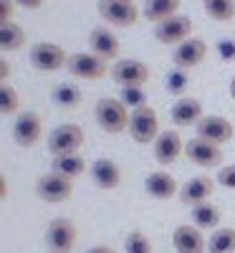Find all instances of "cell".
Instances as JSON below:
<instances>
[{
  "label": "cell",
  "mask_w": 235,
  "mask_h": 253,
  "mask_svg": "<svg viewBox=\"0 0 235 253\" xmlns=\"http://www.w3.org/2000/svg\"><path fill=\"white\" fill-rule=\"evenodd\" d=\"M215 182L210 175H197V177H190L182 187H180V200L185 205H200V203H207L215 193Z\"/></svg>",
  "instance_id": "17"
},
{
  "label": "cell",
  "mask_w": 235,
  "mask_h": 253,
  "mask_svg": "<svg viewBox=\"0 0 235 253\" xmlns=\"http://www.w3.org/2000/svg\"><path fill=\"white\" fill-rule=\"evenodd\" d=\"M207 56V43L202 38H187L185 43L175 46V53H172V61H175V69H195L205 61Z\"/></svg>",
  "instance_id": "14"
},
{
  "label": "cell",
  "mask_w": 235,
  "mask_h": 253,
  "mask_svg": "<svg viewBox=\"0 0 235 253\" xmlns=\"http://www.w3.org/2000/svg\"><path fill=\"white\" fill-rule=\"evenodd\" d=\"M43 3H46V0H15V5H20V8H28V10H38Z\"/></svg>",
  "instance_id": "35"
},
{
  "label": "cell",
  "mask_w": 235,
  "mask_h": 253,
  "mask_svg": "<svg viewBox=\"0 0 235 253\" xmlns=\"http://www.w3.org/2000/svg\"><path fill=\"white\" fill-rule=\"evenodd\" d=\"M91 177L101 190H117L121 185V170L119 165L109 157H99L91 165Z\"/></svg>",
  "instance_id": "20"
},
{
  "label": "cell",
  "mask_w": 235,
  "mask_h": 253,
  "mask_svg": "<svg viewBox=\"0 0 235 253\" xmlns=\"http://www.w3.org/2000/svg\"><path fill=\"white\" fill-rule=\"evenodd\" d=\"M66 71L76 79H86V81H101L106 74H112L109 66H106V61L99 58L96 53H71L69 56V63H66Z\"/></svg>",
  "instance_id": "6"
},
{
  "label": "cell",
  "mask_w": 235,
  "mask_h": 253,
  "mask_svg": "<svg viewBox=\"0 0 235 253\" xmlns=\"http://www.w3.org/2000/svg\"><path fill=\"white\" fill-rule=\"evenodd\" d=\"M192 225H197L200 230H218L223 223V213L218 205L212 203H200V205H192Z\"/></svg>",
  "instance_id": "22"
},
{
  "label": "cell",
  "mask_w": 235,
  "mask_h": 253,
  "mask_svg": "<svg viewBox=\"0 0 235 253\" xmlns=\"http://www.w3.org/2000/svg\"><path fill=\"white\" fill-rule=\"evenodd\" d=\"M18 109H20L18 91L10 86L8 81H3V84H0V114H3V117H13V114H18Z\"/></svg>",
  "instance_id": "29"
},
{
  "label": "cell",
  "mask_w": 235,
  "mask_h": 253,
  "mask_svg": "<svg viewBox=\"0 0 235 253\" xmlns=\"http://www.w3.org/2000/svg\"><path fill=\"white\" fill-rule=\"evenodd\" d=\"M53 101L58 104V107H63V109H76L81 104V89L76 86V84L63 81V84H58V86L53 89Z\"/></svg>",
  "instance_id": "27"
},
{
  "label": "cell",
  "mask_w": 235,
  "mask_h": 253,
  "mask_svg": "<svg viewBox=\"0 0 235 253\" xmlns=\"http://www.w3.org/2000/svg\"><path fill=\"white\" fill-rule=\"evenodd\" d=\"M202 8L212 20H220V23L235 18V0H202Z\"/></svg>",
  "instance_id": "28"
},
{
  "label": "cell",
  "mask_w": 235,
  "mask_h": 253,
  "mask_svg": "<svg viewBox=\"0 0 235 253\" xmlns=\"http://www.w3.org/2000/svg\"><path fill=\"white\" fill-rule=\"evenodd\" d=\"M185 155L190 162H195L197 167H205V170H212V167H220L223 162V150L212 142H205L200 137L190 139L185 144Z\"/></svg>",
  "instance_id": "12"
},
{
  "label": "cell",
  "mask_w": 235,
  "mask_h": 253,
  "mask_svg": "<svg viewBox=\"0 0 235 253\" xmlns=\"http://www.w3.org/2000/svg\"><path fill=\"white\" fill-rule=\"evenodd\" d=\"M83 142H86V137H83V129L78 124H74V122H69V124H61V126H56V129L48 134V152L53 155V157H58V155H74V152H78L81 147H83Z\"/></svg>",
  "instance_id": "4"
},
{
  "label": "cell",
  "mask_w": 235,
  "mask_h": 253,
  "mask_svg": "<svg viewBox=\"0 0 235 253\" xmlns=\"http://www.w3.org/2000/svg\"><path fill=\"white\" fill-rule=\"evenodd\" d=\"M220 51H223V58H235V46H228L225 41L220 43Z\"/></svg>",
  "instance_id": "36"
},
{
  "label": "cell",
  "mask_w": 235,
  "mask_h": 253,
  "mask_svg": "<svg viewBox=\"0 0 235 253\" xmlns=\"http://www.w3.org/2000/svg\"><path fill=\"white\" fill-rule=\"evenodd\" d=\"M172 122L177 124V126H197V122L205 117L202 114V104L195 99V96H180L177 101H175V107H172Z\"/></svg>",
  "instance_id": "21"
},
{
  "label": "cell",
  "mask_w": 235,
  "mask_h": 253,
  "mask_svg": "<svg viewBox=\"0 0 235 253\" xmlns=\"http://www.w3.org/2000/svg\"><path fill=\"white\" fill-rule=\"evenodd\" d=\"M190 86V74L185 69H175L167 74V91L175 94V96H182Z\"/></svg>",
  "instance_id": "31"
},
{
  "label": "cell",
  "mask_w": 235,
  "mask_h": 253,
  "mask_svg": "<svg viewBox=\"0 0 235 253\" xmlns=\"http://www.w3.org/2000/svg\"><path fill=\"white\" fill-rule=\"evenodd\" d=\"M129 3H134V0H129Z\"/></svg>",
  "instance_id": "40"
},
{
  "label": "cell",
  "mask_w": 235,
  "mask_h": 253,
  "mask_svg": "<svg viewBox=\"0 0 235 253\" xmlns=\"http://www.w3.org/2000/svg\"><path fill=\"white\" fill-rule=\"evenodd\" d=\"M86 253H114V248H109V246H94Z\"/></svg>",
  "instance_id": "37"
},
{
  "label": "cell",
  "mask_w": 235,
  "mask_h": 253,
  "mask_svg": "<svg viewBox=\"0 0 235 253\" xmlns=\"http://www.w3.org/2000/svg\"><path fill=\"white\" fill-rule=\"evenodd\" d=\"M53 170L74 180V177L86 172V160H83L78 152H74V155H58V157H53Z\"/></svg>",
  "instance_id": "25"
},
{
  "label": "cell",
  "mask_w": 235,
  "mask_h": 253,
  "mask_svg": "<svg viewBox=\"0 0 235 253\" xmlns=\"http://www.w3.org/2000/svg\"><path fill=\"white\" fill-rule=\"evenodd\" d=\"M218 182L228 190H235V165H225L218 170Z\"/></svg>",
  "instance_id": "33"
},
{
  "label": "cell",
  "mask_w": 235,
  "mask_h": 253,
  "mask_svg": "<svg viewBox=\"0 0 235 253\" xmlns=\"http://www.w3.org/2000/svg\"><path fill=\"white\" fill-rule=\"evenodd\" d=\"M43 137V119L36 112H23L13 122V139L20 147H33Z\"/></svg>",
  "instance_id": "11"
},
{
  "label": "cell",
  "mask_w": 235,
  "mask_h": 253,
  "mask_svg": "<svg viewBox=\"0 0 235 253\" xmlns=\"http://www.w3.org/2000/svg\"><path fill=\"white\" fill-rule=\"evenodd\" d=\"M94 117H96L99 126H101L106 134H121V132L129 129V117H132V112L126 109V104H124L121 99L104 96V99L96 101Z\"/></svg>",
  "instance_id": "1"
},
{
  "label": "cell",
  "mask_w": 235,
  "mask_h": 253,
  "mask_svg": "<svg viewBox=\"0 0 235 253\" xmlns=\"http://www.w3.org/2000/svg\"><path fill=\"white\" fill-rule=\"evenodd\" d=\"M195 132L200 139L205 142H212V144H225L233 139V124L225 119V117H218V114H210V117H202L195 126Z\"/></svg>",
  "instance_id": "13"
},
{
  "label": "cell",
  "mask_w": 235,
  "mask_h": 253,
  "mask_svg": "<svg viewBox=\"0 0 235 253\" xmlns=\"http://www.w3.org/2000/svg\"><path fill=\"white\" fill-rule=\"evenodd\" d=\"M180 3L182 0H147L142 13H144V18L149 20V23L159 26V23H164V20H169L172 15H177Z\"/></svg>",
  "instance_id": "23"
},
{
  "label": "cell",
  "mask_w": 235,
  "mask_h": 253,
  "mask_svg": "<svg viewBox=\"0 0 235 253\" xmlns=\"http://www.w3.org/2000/svg\"><path fill=\"white\" fill-rule=\"evenodd\" d=\"M76 238H78V230H76L74 220H69V218H53L48 230H46L48 253H71L76 248Z\"/></svg>",
  "instance_id": "7"
},
{
  "label": "cell",
  "mask_w": 235,
  "mask_h": 253,
  "mask_svg": "<svg viewBox=\"0 0 235 253\" xmlns=\"http://www.w3.org/2000/svg\"><path fill=\"white\" fill-rule=\"evenodd\" d=\"M99 15L109 26L132 28L139 20V8L129 3V0H99Z\"/></svg>",
  "instance_id": "8"
},
{
  "label": "cell",
  "mask_w": 235,
  "mask_h": 253,
  "mask_svg": "<svg viewBox=\"0 0 235 253\" xmlns=\"http://www.w3.org/2000/svg\"><path fill=\"white\" fill-rule=\"evenodd\" d=\"M23 46H26V31L18 23L10 20V23L0 26V48H3V53H13Z\"/></svg>",
  "instance_id": "24"
},
{
  "label": "cell",
  "mask_w": 235,
  "mask_h": 253,
  "mask_svg": "<svg viewBox=\"0 0 235 253\" xmlns=\"http://www.w3.org/2000/svg\"><path fill=\"white\" fill-rule=\"evenodd\" d=\"M15 13V0H0V26L10 23Z\"/></svg>",
  "instance_id": "34"
},
{
  "label": "cell",
  "mask_w": 235,
  "mask_h": 253,
  "mask_svg": "<svg viewBox=\"0 0 235 253\" xmlns=\"http://www.w3.org/2000/svg\"><path fill=\"white\" fill-rule=\"evenodd\" d=\"M210 253H235V228H218L212 230L207 241Z\"/></svg>",
  "instance_id": "26"
},
{
  "label": "cell",
  "mask_w": 235,
  "mask_h": 253,
  "mask_svg": "<svg viewBox=\"0 0 235 253\" xmlns=\"http://www.w3.org/2000/svg\"><path fill=\"white\" fill-rule=\"evenodd\" d=\"M192 28H195L192 26V18L172 15L169 20H164V23L155 26V38L164 46H180L187 38H192Z\"/></svg>",
  "instance_id": "10"
},
{
  "label": "cell",
  "mask_w": 235,
  "mask_h": 253,
  "mask_svg": "<svg viewBox=\"0 0 235 253\" xmlns=\"http://www.w3.org/2000/svg\"><path fill=\"white\" fill-rule=\"evenodd\" d=\"M36 193H38L40 200H46V203H66L74 195V180L56 172V170H51V172L38 177Z\"/></svg>",
  "instance_id": "5"
},
{
  "label": "cell",
  "mask_w": 235,
  "mask_h": 253,
  "mask_svg": "<svg viewBox=\"0 0 235 253\" xmlns=\"http://www.w3.org/2000/svg\"><path fill=\"white\" fill-rule=\"evenodd\" d=\"M132 134V139L137 142V144H149V142H157V137L162 134V129H159V117H157V112L149 107H139V109H134L132 112V117H129V129H126Z\"/></svg>",
  "instance_id": "3"
},
{
  "label": "cell",
  "mask_w": 235,
  "mask_h": 253,
  "mask_svg": "<svg viewBox=\"0 0 235 253\" xmlns=\"http://www.w3.org/2000/svg\"><path fill=\"white\" fill-rule=\"evenodd\" d=\"M8 76H10V66L3 61V81H8Z\"/></svg>",
  "instance_id": "38"
},
{
  "label": "cell",
  "mask_w": 235,
  "mask_h": 253,
  "mask_svg": "<svg viewBox=\"0 0 235 253\" xmlns=\"http://www.w3.org/2000/svg\"><path fill=\"white\" fill-rule=\"evenodd\" d=\"M124 248H126V253H152V241L142 230H132L124 241Z\"/></svg>",
  "instance_id": "30"
},
{
  "label": "cell",
  "mask_w": 235,
  "mask_h": 253,
  "mask_svg": "<svg viewBox=\"0 0 235 253\" xmlns=\"http://www.w3.org/2000/svg\"><path fill=\"white\" fill-rule=\"evenodd\" d=\"M89 48H91V53H96V56L104 58V61H117V56H119V51H121V43H119V38H117L109 28L99 26V28H94L91 36H89Z\"/></svg>",
  "instance_id": "18"
},
{
  "label": "cell",
  "mask_w": 235,
  "mask_h": 253,
  "mask_svg": "<svg viewBox=\"0 0 235 253\" xmlns=\"http://www.w3.org/2000/svg\"><path fill=\"white\" fill-rule=\"evenodd\" d=\"M185 155V139L175 129H164L155 142V160L159 165H175Z\"/></svg>",
  "instance_id": "16"
},
{
  "label": "cell",
  "mask_w": 235,
  "mask_h": 253,
  "mask_svg": "<svg viewBox=\"0 0 235 253\" xmlns=\"http://www.w3.org/2000/svg\"><path fill=\"white\" fill-rule=\"evenodd\" d=\"M69 56L66 48L58 46V43H51V41H38V43L31 46V66L36 71H43V74H53V71H61V69H66V63H69Z\"/></svg>",
  "instance_id": "2"
},
{
  "label": "cell",
  "mask_w": 235,
  "mask_h": 253,
  "mask_svg": "<svg viewBox=\"0 0 235 253\" xmlns=\"http://www.w3.org/2000/svg\"><path fill=\"white\" fill-rule=\"evenodd\" d=\"M172 246L177 253H205L207 251V238L197 225H177L172 233Z\"/></svg>",
  "instance_id": "15"
},
{
  "label": "cell",
  "mask_w": 235,
  "mask_h": 253,
  "mask_svg": "<svg viewBox=\"0 0 235 253\" xmlns=\"http://www.w3.org/2000/svg\"><path fill=\"white\" fill-rule=\"evenodd\" d=\"M230 96H233V99H235V76H233V79H230Z\"/></svg>",
  "instance_id": "39"
},
{
  "label": "cell",
  "mask_w": 235,
  "mask_h": 253,
  "mask_svg": "<svg viewBox=\"0 0 235 253\" xmlns=\"http://www.w3.org/2000/svg\"><path fill=\"white\" fill-rule=\"evenodd\" d=\"M121 101L126 104V107L139 109V107H147V94H144V86H126L121 89Z\"/></svg>",
  "instance_id": "32"
},
{
  "label": "cell",
  "mask_w": 235,
  "mask_h": 253,
  "mask_svg": "<svg viewBox=\"0 0 235 253\" xmlns=\"http://www.w3.org/2000/svg\"><path fill=\"white\" fill-rule=\"evenodd\" d=\"M144 190H147V195L155 198V200H169V198H175V195L180 193L177 180L169 175L167 170L149 172L147 180H144Z\"/></svg>",
  "instance_id": "19"
},
{
  "label": "cell",
  "mask_w": 235,
  "mask_h": 253,
  "mask_svg": "<svg viewBox=\"0 0 235 253\" xmlns=\"http://www.w3.org/2000/svg\"><path fill=\"white\" fill-rule=\"evenodd\" d=\"M149 76H152V71H149V66L139 58H119L112 66V79L121 89H126V86H147Z\"/></svg>",
  "instance_id": "9"
}]
</instances>
